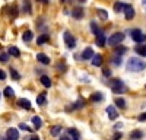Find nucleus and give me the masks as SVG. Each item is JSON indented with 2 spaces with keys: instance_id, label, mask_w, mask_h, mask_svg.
I'll return each instance as SVG.
<instances>
[{
  "instance_id": "1",
  "label": "nucleus",
  "mask_w": 146,
  "mask_h": 140,
  "mask_svg": "<svg viewBox=\"0 0 146 140\" xmlns=\"http://www.w3.org/2000/svg\"><path fill=\"white\" fill-rule=\"evenodd\" d=\"M146 69V63L137 57H131L127 60V70L129 72H142Z\"/></svg>"
},
{
  "instance_id": "2",
  "label": "nucleus",
  "mask_w": 146,
  "mask_h": 140,
  "mask_svg": "<svg viewBox=\"0 0 146 140\" xmlns=\"http://www.w3.org/2000/svg\"><path fill=\"white\" fill-rule=\"evenodd\" d=\"M108 85L111 88V90L114 93H123L126 92V86H124V82L121 79H110L108 80Z\"/></svg>"
},
{
  "instance_id": "3",
  "label": "nucleus",
  "mask_w": 146,
  "mask_h": 140,
  "mask_svg": "<svg viewBox=\"0 0 146 140\" xmlns=\"http://www.w3.org/2000/svg\"><path fill=\"white\" fill-rule=\"evenodd\" d=\"M123 41H124V34H123V32H114L111 37H108L107 44L111 45V47H117V45H120Z\"/></svg>"
},
{
  "instance_id": "4",
  "label": "nucleus",
  "mask_w": 146,
  "mask_h": 140,
  "mask_svg": "<svg viewBox=\"0 0 146 140\" xmlns=\"http://www.w3.org/2000/svg\"><path fill=\"white\" fill-rule=\"evenodd\" d=\"M130 37H131V40L135 41L136 44H143V42H146V35H145L139 28L131 29V31H130Z\"/></svg>"
},
{
  "instance_id": "5",
  "label": "nucleus",
  "mask_w": 146,
  "mask_h": 140,
  "mask_svg": "<svg viewBox=\"0 0 146 140\" xmlns=\"http://www.w3.org/2000/svg\"><path fill=\"white\" fill-rule=\"evenodd\" d=\"M63 38H64V42H66V45H67V48L73 50V48L76 47V38L73 37V35H72L69 31H64V34H63Z\"/></svg>"
},
{
  "instance_id": "6",
  "label": "nucleus",
  "mask_w": 146,
  "mask_h": 140,
  "mask_svg": "<svg viewBox=\"0 0 146 140\" xmlns=\"http://www.w3.org/2000/svg\"><path fill=\"white\" fill-rule=\"evenodd\" d=\"M124 16H126V20H131L133 18L136 16V10L131 5H127L126 9H124Z\"/></svg>"
},
{
  "instance_id": "7",
  "label": "nucleus",
  "mask_w": 146,
  "mask_h": 140,
  "mask_svg": "<svg viewBox=\"0 0 146 140\" xmlns=\"http://www.w3.org/2000/svg\"><path fill=\"white\" fill-rule=\"evenodd\" d=\"M94 55H95V53H94V50L91 48V47H86L83 51H82V54H80V58L82 60H92L94 58Z\"/></svg>"
},
{
  "instance_id": "8",
  "label": "nucleus",
  "mask_w": 146,
  "mask_h": 140,
  "mask_svg": "<svg viewBox=\"0 0 146 140\" xmlns=\"http://www.w3.org/2000/svg\"><path fill=\"white\" fill-rule=\"evenodd\" d=\"M105 112H107V115H108L110 120H115L117 117H118V112H117V110H115L114 105H108L107 110H105Z\"/></svg>"
},
{
  "instance_id": "9",
  "label": "nucleus",
  "mask_w": 146,
  "mask_h": 140,
  "mask_svg": "<svg viewBox=\"0 0 146 140\" xmlns=\"http://www.w3.org/2000/svg\"><path fill=\"white\" fill-rule=\"evenodd\" d=\"M72 16L75 18L76 20H80V19L85 16V10H83L82 7H73V10H72Z\"/></svg>"
},
{
  "instance_id": "10",
  "label": "nucleus",
  "mask_w": 146,
  "mask_h": 140,
  "mask_svg": "<svg viewBox=\"0 0 146 140\" xmlns=\"http://www.w3.org/2000/svg\"><path fill=\"white\" fill-rule=\"evenodd\" d=\"M6 137H9L10 140H18L19 139V131L16 128H7L6 130Z\"/></svg>"
},
{
  "instance_id": "11",
  "label": "nucleus",
  "mask_w": 146,
  "mask_h": 140,
  "mask_svg": "<svg viewBox=\"0 0 146 140\" xmlns=\"http://www.w3.org/2000/svg\"><path fill=\"white\" fill-rule=\"evenodd\" d=\"M36 60H38L41 64H44V66L50 64V57L45 55L44 53H38V54H36Z\"/></svg>"
},
{
  "instance_id": "12",
  "label": "nucleus",
  "mask_w": 146,
  "mask_h": 140,
  "mask_svg": "<svg viewBox=\"0 0 146 140\" xmlns=\"http://www.w3.org/2000/svg\"><path fill=\"white\" fill-rule=\"evenodd\" d=\"M18 105H19L21 108H23V110H31V102L28 99H25V98L18 99Z\"/></svg>"
},
{
  "instance_id": "13",
  "label": "nucleus",
  "mask_w": 146,
  "mask_h": 140,
  "mask_svg": "<svg viewBox=\"0 0 146 140\" xmlns=\"http://www.w3.org/2000/svg\"><path fill=\"white\" fill-rule=\"evenodd\" d=\"M107 41H108V38L105 37V34H104V32L100 34L98 37H96V45H98V47H104V45L107 44Z\"/></svg>"
},
{
  "instance_id": "14",
  "label": "nucleus",
  "mask_w": 146,
  "mask_h": 140,
  "mask_svg": "<svg viewBox=\"0 0 146 140\" xmlns=\"http://www.w3.org/2000/svg\"><path fill=\"white\" fill-rule=\"evenodd\" d=\"M48 41H50V35H48V34H42V35H40V37L36 38V44H38V45H44Z\"/></svg>"
},
{
  "instance_id": "15",
  "label": "nucleus",
  "mask_w": 146,
  "mask_h": 140,
  "mask_svg": "<svg viewBox=\"0 0 146 140\" xmlns=\"http://www.w3.org/2000/svg\"><path fill=\"white\" fill-rule=\"evenodd\" d=\"M135 51H136L139 55L146 57V44H137V45L135 47Z\"/></svg>"
},
{
  "instance_id": "16",
  "label": "nucleus",
  "mask_w": 146,
  "mask_h": 140,
  "mask_svg": "<svg viewBox=\"0 0 146 140\" xmlns=\"http://www.w3.org/2000/svg\"><path fill=\"white\" fill-rule=\"evenodd\" d=\"M92 66L95 67H101L102 66V55L101 54H95L92 58Z\"/></svg>"
},
{
  "instance_id": "17",
  "label": "nucleus",
  "mask_w": 146,
  "mask_h": 140,
  "mask_svg": "<svg viewBox=\"0 0 146 140\" xmlns=\"http://www.w3.org/2000/svg\"><path fill=\"white\" fill-rule=\"evenodd\" d=\"M126 3L124 2H115L114 3V12L115 13H120V12H124V9H126Z\"/></svg>"
},
{
  "instance_id": "18",
  "label": "nucleus",
  "mask_w": 146,
  "mask_h": 140,
  "mask_svg": "<svg viewBox=\"0 0 146 140\" xmlns=\"http://www.w3.org/2000/svg\"><path fill=\"white\" fill-rule=\"evenodd\" d=\"M22 10H23V13H31L32 12V7H31V2L29 0H23L22 2Z\"/></svg>"
},
{
  "instance_id": "19",
  "label": "nucleus",
  "mask_w": 146,
  "mask_h": 140,
  "mask_svg": "<svg viewBox=\"0 0 146 140\" xmlns=\"http://www.w3.org/2000/svg\"><path fill=\"white\" fill-rule=\"evenodd\" d=\"M67 134L70 136L72 140H79V139H80V134H79V131L76 130V128H69V130H67Z\"/></svg>"
},
{
  "instance_id": "20",
  "label": "nucleus",
  "mask_w": 146,
  "mask_h": 140,
  "mask_svg": "<svg viewBox=\"0 0 146 140\" xmlns=\"http://www.w3.org/2000/svg\"><path fill=\"white\" fill-rule=\"evenodd\" d=\"M45 102H47V93L42 92V93H40V95L36 96V104H38L40 107H42V105H45Z\"/></svg>"
},
{
  "instance_id": "21",
  "label": "nucleus",
  "mask_w": 146,
  "mask_h": 140,
  "mask_svg": "<svg viewBox=\"0 0 146 140\" xmlns=\"http://www.w3.org/2000/svg\"><path fill=\"white\" fill-rule=\"evenodd\" d=\"M92 102H101L102 99H104V95L101 92H95V93H92L91 95V98H89Z\"/></svg>"
},
{
  "instance_id": "22",
  "label": "nucleus",
  "mask_w": 146,
  "mask_h": 140,
  "mask_svg": "<svg viewBox=\"0 0 146 140\" xmlns=\"http://www.w3.org/2000/svg\"><path fill=\"white\" fill-rule=\"evenodd\" d=\"M7 53H9V55H12V57H16V58L21 55V51H19L18 47H9V48H7Z\"/></svg>"
},
{
  "instance_id": "23",
  "label": "nucleus",
  "mask_w": 146,
  "mask_h": 140,
  "mask_svg": "<svg viewBox=\"0 0 146 140\" xmlns=\"http://www.w3.org/2000/svg\"><path fill=\"white\" fill-rule=\"evenodd\" d=\"M32 124H34V127L36 128V130H38V128H41L42 127V120L40 118V117L38 115H35V117H32Z\"/></svg>"
},
{
  "instance_id": "24",
  "label": "nucleus",
  "mask_w": 146,
  "mask_h": 140,
  "mask_svg": "<svg viewBox=\"0 0 146 140\" xmlns=\"http://www.w3.org/2000/svg\"><path fill=\"white\" fill-rule=\"evenodd\" d=\"M91 31H92V34L95 35V37H98L100 34H102V31H101V29L98 28V25L95 23V20H92V22H91Z\"/></svg>"
},
{
  "instance_id": "25",
  "label": "nucleus",
  "mask_w": 146,
  "mask_h": 140,
  "mask_svg": "<svg viewBox=\"0 0 146 140\" xmlns=\"http://www.w3.org/2000/svg\"><path fill=\"white\" fill-rule=\"evenodd\" d=\"M143 136H145V133H143L142 130H133V131L130 133V137H131V139H136V140L142 139Z\"/></svg>"
},
{
  "instance_id": "26",
  "label": "nucleus",
  "mask_w": 146,
  "mask_h": 140,
  "mask_svg": "<svg viewBox=\"0 0 146 140\" xmlns=\"http://www.w3.org/2000/svg\"><path fill=\"white\" fill-rule=\"evenodd\" d=\"M32 37H34L32 31H25V32H23V35H22V40H23V42H29L32 40Z\"/></svg>"
},
{
  "instance_id": "27",
  "label": "nucleus",
  "mask_w": 146,
  "mask_h": 140,
  "mask_svg": "<svg viewBox=\"0 0 146 140\" xmlns=\"http://www.w3.org/2000/svg\"><path fill=\"white\" fill-rule=\"evenodd\" d=\"M40 80H41V83H42V85H44L45 88H50V86H51V79H50V77H48V76H45V75H42Z\"/></svg>"
},
{
  "instance_id": "28",
  "label": "nucleus",
  "mask_w": 146,
  "mask_h": 140,
  "mask_svg": "<svg viewBox=\"0 0 146 140\" xmlns=\"http://www.w3.org/2000/svg\"><path fill=\"white\" fill-rule=\"evenodd\" d=\"M3 95H5L6 98H12V96L15 95V92H13V89H12L10 86H6L5 90H3Z\"/></svg>"
},
{
  "instance_id": "29",
  "label": "nucleus",
  "mask_w": 146,
  "mask_h": 140,
  "mask_svg": "<svg viewBox=\"0 0 146 140\" xmlns=\"http://www.w3.org/2000/svg\"><path fill=\"white\" fill-rule=\"evenodd\" d=\"M60 133H62V125H54V127L51 128V136L58 137V136H60Z\"/></svg>"
},
{
  "instance_id": "30",
  "label": "nucleus",
  "mask_w": 146,
  "mask_h": 140,
  "mask_svg": "<svg viewBox=\"0 0 146 140\" xmlns=\"http://www.w3.org/2000/svg\"><path fill=\"white\" fill-rule=\"evenodd\" d=\"M96 13H98V16L101 18V20H107L108 19V13L104 9H96Z\"/></svg>"
},
{
  "instance_id": "31",
  "label": "nucleus",
  "mask_w": 146,
  "mask_h": 140,
  "mask_svg": "<svg viewBox=\"0 0 146 140\" xmlns=\"http://www.w3.org/2000/svg\"><path fill=\"white\" fill-rule=\"evenodd\" d=\"M9 15H10V19H13L18 16V7L16 6H10L9 7Z\"/></svg>"
},
{
  "instance_id": "32",
  "label": "nucleus",
  "mask_w": 146,
  "mask_h": 140,
  "mask_svg": "<svg viewBox=\"0 0 146 140\" xmlns=\"http://www.w3.org/2000/svg\"><path fill=\"white\" fill-rule=\"evenodd\" d=\"M114 102H115V105H117L118 108H121V110H124V108H126V101H124L123 98H117Z\"/></svg>"
},
{
  "instance_id": "33",
  "label": "nucleus",
  "mask_w": 146,
  "mask_h": 140,
  "mask_svg": "<svg viewBox=\"0 0 146 140\" xmlns=\"http://www.w3.org/2000/svg\"><path fill=\"white\" fill-rule=\"evenodd\" d=\"M126 51H127V48H126V47H120V45H117V47H115V50H114L115 55H123Z\"/></svg>"
},
{
  "instance_id": "34",
  "label": "nucleus",
  "mask_w": 146,
  "mask_h": 140,
  "mask_svg": "<svg viewBox=\"0 0 146 140\" xmlns=\"http://www.w3.org/2000/svg\"><path fill=\"white\" fill-rule=\"evenodd\" d=\"M113 63H114V66H120L121 63H123V58H121V55H114Z\"/></svg>"
},
{
  "instance_id": "35",
  "label": "nucleus",
  "mask_w": 146,
  "mask_h": 140,
  "mask_svg": "<svg viewBox=\"0 0 146 140\" xmlns=\"http://www.w3.org/2000/svg\"><path fill=\"white\" fill-rule=\"evenodd\" d=\"M10 75H12V77H13L15 80H19V79H21V75L16 72L15 69H10Z\"/></svg>"
},
{
  "instance_id": "36",
  "label": "nucleus",
  "mask_w": 146,
  "mask_h": 140,
  "mask_svg": "<svg viewBox=\"0 0 146 140\" xmlns=\"http://www.w3.org/2000/svg\"><path fill=\"white\" fill-rule=\"evenodd\" d=\"M0 60H2V63H7V60H9V53H2Z\"/></svg>"
},
{
  "instance_id": "37",
  "label": "nucleus",
  "mask_w": 146,
  "mask_h": 140,
  "mask_svg": "<svg viewBox=\"0 0 146 140\" xmlns=\"http://www.w3.org/2000/svg\"><path fill=\"white\" fill-rule=\"evenodd\" d=\"M57 69L60 70V72H66V64H64V63H58Z\"/></svg>"
},
{
  "instance_id": "38",
  "label": "nucleus",
  "mask_w": 146,
  "mask_h": 140,
  "mask_svg": "<svg viewBox=\"0 0 146 140\" xmlns=\"http://www.w3.org/2000/svg\"><path fill=\"white\" fill-rule=\"evenodd\" d=\"M102 73H104L105 77H110V76H111V70H110V69H102Z\"/></svg>"
},
{
  "instance_id": "39",
  "label": "nucleus",
  "mask_w": 146,
  "mask_h": 140,
  "mask_svg": "<svg viewBox=\"0 0 146 140\" xmlns=\"http://www.w3.org/2000/svg\"><path fill=\"white\" fill-rule=\"evenodd\" d=\"M19 128H21V130H27V131H31V128H29L27 124H23V123H22V124H19Z\"/></svg>"
},
{
  "instance_id": "40",
  "label": "nucleus",
  "mask_w": 146,
  "mask_h": 140,
  "mask_svg": "<svg viewBox=\"0 0 146 140\" xmlns=\"http://www.w3.org/2000/svg\"><path fill=\"white\" fill-rule=\"evenodd\" d=\"M146 120V112H143L142 115H139V121H145Z\"/></svg>"
},
{
  "instance_id": "41",
  "label": "nucleus",
  "mask_w": 146,
  "mask_h": 140,
  "mask_svg": "<svg viewBox=\"0 0 146 140\" xmlns=\"http://www.w3.org/2000/svg\"><path fill=\"white\" fill-rule=\"evenodd\" d=\"M121 137H123V134H121V133H117V134L114 136V140H120Z\"/></svg>"
},
{
  "instance_id": "42",
  "label": "nucleus",
  "mask_w": 146,
  "mask_h": 140,
  "mask_svg": "<svg viewBox=\"0 0 146 140\" xmlns=\"http://www.w3.org/2000/svg\"><path fill=\"white\" fill-rule=\"evenodd\" d=\"M0 79H2V80H5V79H6V73L3 72V70L0 72Z\"/></svg>"
},
{
  "instance_id": "43",
  "label": "nucleus",
  "mask_w": 146,
  "mask_h": 140,
  "mask_svg": "<svg viewBox=\"0 0 146 140\" xmlns=\"http://www.w3.org/2000/svg\"><path fill=\"white\" fill-rule=\"evenodd\" d=\"M60 140H72L70 136H60Z\"/></svg>"
},
{
  "instance_id": "44",
  "label": "nucleus",
  "mask_w": 146,
  "mask_h": 140,
  "mask_svg": "<svg viewBox=\"0 0 146 140\" xmlns=\"http://www.w3.org/2000/svg\"><path fill=\"white\" fill-rule=\"evenodd\" d=\"M36 2H40V3H42V5H48V2H50V0H36Z\"/></svg>"
},
{
  "instance_id": "45",
  "label": "nucleus",
  "mask_w": 146,
  "mask_h": 140,
  "mask_svg": "<svg viewBox=\"0 0 146 140\" xmlns=\"http://www.w3.org/2000/svg\"><path fill=\"white\" fill-rule=\"evenodd\" d=\"M28 140H40V139H38V136H31Z\"/></svg>"
},
{
  "instance_id": "46",
  "label": "nucleus",
  "mask_w": 146,
  "mask_h": 140,
  "mask_svg": "<svg viewBox=\"0 0 146 140\" xmlns=\"http://www.w3.org/2000/svg\"><path fill=\"white\" fill-rule=\"evenodd\" d=\"M121 127H123V124H121V123H117L115 124V128H121Z\"/></svg>"
},
{
  "instance_id": "47",
  "label": "nucleus",
  "mask_w": 146,
  "mask_h": 140,
  "mask_svg": "<svg viewBox=\"0 0 146 140\" xmlns=\"http://www.w3.org/2000/svg\"><path fill=\"white\" fill-rule=\"evenodd\" d=\"M78 2H79V3H85V2H86V0H78Z\"/></svg>"
},
{
  "instance_id": "48",
  "label": "nucleus",
  "mask_w": 146,
  "mask_h": 140,
  "mask_svg": "<svg viewBox=\"0 0 146 140\" xmlns=\"http://www.w3.org/2000/svg\"><path fill=\"white\" fill-rule=\"evenodd\" d=\"M2 140H10L9 137H2Z\"/></svg>"
}]
</instances>
